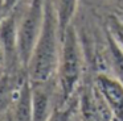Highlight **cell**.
<instances>
[{
  "mask_svg": "<svg viewBox=\"0 0 123 121\" xmlns=\"http://www.w3.org/2000/svg\"><path fill=\"white\" fill-rule=\"evenodd\" d=\"M61 51V37L57 16L52 0H45L44 22L40 36L35 45L29 65L28 79L33 84L49 83L57 75V67Z\"/></svg>",
  "mask_w": 123,
  "mask_h": 121,
  "instance_id": "6da1fadb",
  "label": "cell"
},
{
  "mask_svg": "<svg viewBox=\"0 0 123 121\" xmlns=\"http://www.w3.org/2000/svg\"><path fill=\"white\" fill-rule=\"evenodd\" d=\"M82 49L77 32L73 25L68 28L61 39V51L57 67V80L60 89V105H65L73 97L82 75Z\"/></svg>",
  "mask_w": 123,
  "mask_h": 121,
  "instance_id": "7a4b0ae2",
  "label": "cell"
},
{
  "mask_svg": "<svg viewBox=\"0 0 123 121\" xmlns=\"http://www.w3.org/2000/svg\"><path fill=\"white\" fill-rule=\"evenodd\" d=\"M45 0H31L27 12L21 18L17 29V51L19 60L24 67H28L35 45L40 36L44 22Z\"/></svg>",
  "mask_w": 123,
  "mask_h": 121,
  "instance_id": "3957f363",
  "label": "cell"
},
{
  "mask_svg": "<svg viewBox=\"0 0 123 121\" xmlns=\"http://www.w3.org/2000/svg\"><path fill=\"white\" fill-rule=\"evenodd\" d=\"M94 82V88L109 107L112 121H123V83L106 72L97 74Z\"/></svg>",
  "mask_w": 123,
  "mask_h": 121,
  "instance_id": "277c9868",
  "label": "cell"
},
{
  "mask_svg": "<svg viewBox=\"0 0 123 121\" xmlns=\"http://www.w3.org/2000/svg\"><path fill=\"white\" fill-rule=\"evenodd\" d=\"M32 84V121H48L56 105L52 101L49 83Z\"/></svg>",
  "mask_w": 123,
  "mask_h": 121,
  "instance_id": "5b68a950",
  "label": "cell"
},
{
  "mask_svg": "<svg viewBox=\"0 0 123 121\" xmlns=\"http://www.w3.org/2000/svg\"><path fill=\"white\" fill-rule=\"evenodd\" d=\"M17 26L16 16L11 13L7 17H4L0 22V42L3 45L6 59L13 60L15 58H19L17 51Z\"/></svg>",
  "mask_w": 123,
  "mask_h": 121,
  "instance_id": "8992f818",
  "label": "cell"
},
{
  "mask_svg": "<svg viewBox=\"0 0 123 121\" xmlns=\"http://www.w3.org/2000/svg\"><path fill=\"white\" fill-rule=\"evenodd\" d=\"M52 3H53V8L57 16L60 37L62 39L65 32L72 25L73 17L77 11L78 0H52Z\"/></svg>",
  "mask_w": 123,
  "mask_h": 121,
  "instance_id": "52a82bcc",
  "label": "cell"
},
{
  "mask_svg": "<svg viewBox=\"0 0 123 121\" xmlns=\"http://www.w3.org/2000/svg\"><path fill=\"white\" fill-rule=\"evenodd\" d=\"M15 121H32V84L29 79L23 83L19 91Z\"/></svg>",
  "mask_w": 123,
  "mask_h": 121,
  "instance_id": "ba28073f",
  "label": "cell"
},
{
  "mask_svg": "<svg viewBox=\"0 0 123 121\" xmlns=\"http://www.w3.org/2000/svg\"><path fill=\"white\" fill-rule=\"evenodd\" d=\"M107 42H109V58L111 67L115 72V78L123 83V50L111 38L109 33H107Z\"/></svg>",
  "mask_w": 123,
  "mask_h": 121,
  "instance_id": "9c48e42d",
  "label": "cell"
},
{
  "mask_svg": "<svg viewBox=\"0 0 123 121\" xmlns=\"http://www.w3.org/2000/svg\"><path fill=\"white\" fill-rule=\"evenodd\" d=\"M107 33L123 50V21L115 16H110L107 18Z\"/></svg>",
  "mask_w": 123,
  "mask_h": 121,
  "instance_id": "30bf717a",
  "label": "cell"
},
{
  "mask_svg": "<svg viewBox=\"0 0 123 121\" xmlns=\"http://www.w3.org/2000/svg\"><path fill=\"white\" fill-rule=\"evenodd\" d=\"M73 110H74V104L68 103L65 105H57L48 121H70Z\"/></svg>",
  "mask_w": 123,
  "mask_h": 121,
  "instance_id": "8fae6325",
  "label": "cell"
},
{
  "mask_svg": "<svg viewBox=\"0 0 123 121\" xmlns=\"http://www.w3.org/2000/svg\"><path fill=\"white\" fill-rule=\"evenodd\" d=\"M17 1L19 0H3V11L4 12H11Z\"/></svg>",
  "mask_w": 123,
  "mask_h": 121,
  "instance_id": "7c38bea8",
  "label": "cell"
},
{
  "mask_svg": "<svg viewBox=\"0 0 123 121\" xmlns=\"http://www.w3.org/2000/svg\"><path fill=\"white\" fill-rule=\"evenodd\" d=\"M6 58V53H4V49H3V45H1V42H0V63H1V60Z\"/></svg>",
  "mask_w": 123,
  "mask_h": 121,
  "instance_id": "4fadbf2b",
  "label": "cell"
}]
</instances>
